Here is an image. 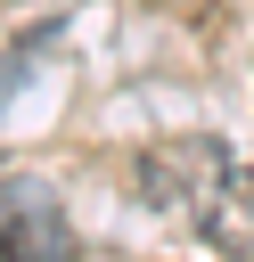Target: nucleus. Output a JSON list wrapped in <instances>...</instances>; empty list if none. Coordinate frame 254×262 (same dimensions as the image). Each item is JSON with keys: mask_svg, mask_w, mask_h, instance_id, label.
I'll list each match as a JSON object with an SVG mask.
<instances>
[{"mask_svg": "<svg viewBox=\"0 0 254 262\" xmlns=\"http://www.w3.org/2000/svg\"><path fill=\"white\" fill-rule=\"evenodd\" d=\"M74 237L41 180H0V262H66Z\"/></svg>", "mask_w": 254, "mask_h": 262, "instance_id": "nucleus-2", "label": "nucleus"}, {"mask_svg": "<svg viewBox=\"0 0 254 262\" xmlns=\"http://www.w3.org/2000/svg\"><path fill=\"white\" fill-rule=\"evenodd\" d=\"M221 164H229L221 139H164V147L139 156V205H156V213H197V196L213 188Z\"/></svg>", "mask_w": 254, "mask_h": 262, "instance_id": "nucleus-1", "label": "nucleus"}, {"mask_svg": "<svg viewBox=\"0 0 254 262\" xmlns=\"http://www.w3.org/2000/svg\"><path fill=\"white\" fill-rule=\"evenodd\" d=\"M197 237L213 246V254H229V262H254V172L246 164H221L213 172V188L197 196Z\"/></svg>", "mask_w": 254, "mask_h": 262, "instance_id": "nucleus-3", "label": "nucleus"}]
</instances>
